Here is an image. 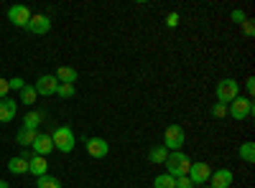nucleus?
<instances>
[{
  "label": "nucleus",
  "instance_id": "obj_1",
  "mask_svg": "<svg viewBox=\"0 0 255 188\" xmlns=\"http://www.w3.org/2000/svg\"><path fill=\"white\" fill-rule=\"evenodd\" d=\"M166 173L171 176V178H181V176H186L189 173V168H191V160H189V155L186 153H181V150H174V153H168V158H166Z\"/></svg>",
  "mask_w": 255,
  "mask_h": 188
},
{
  "label": "nucleus",
  "instance_id": "obj_2",
  "mask_svg": "<svg viewBox=\"0 0 255 188\" xmlns=\"http://www.w3.org/2000/svg\"><path fill=\"white\" fill-rule=\"evenodd\" d=\"M51 142H54V150L72 153L74 145H77V135H74V130L69 127V125H61V127H56L51 132Z\"/></svg>",
  "mask_w": 255,
  "mask_h": 188
},
{
  "label": "nucleus",
  "instance_id": "obj_3",
  "mask_svg": "<svg viewBox=\"0 0 255 188\" xmlns=\"http://www.w3.org/2000/svg\"><path fill=\"white\" fill-rule=\"evenodd\" d=\"M253 112H255V107H253V99H248V97H235L230 102V107H227V115L232 117V120H238V122H243V120H248V117H253Z\"/></svg>",
  "mask_w": 255,
  "mask_h": 188
},
{
  "label": "nucleus",
  "instance_id": "obj_4",
  "mask_svg": "<svg viewBox=\"0 0 255 188\" xmlns=\"http://www.w3.org/2000/svg\"><path fill=\"white\" fill-rule=\"evenodd\" d=\"M215 92H217V102H220V104H230L232 99L240 94V84H238L235 79H230V76H227V79H222L220 84H217Z\"/></svg>",
  "mask_w": 255,
  "mask_h": 188
},
{
  "label": "nucleus",
  "instance_id": "obj_5",
  "mask_svg": "<svg viewBox=\"0 0 255 188\" xmlns=\"http://www.w3.org/2000/svg\"><path fill=\"white\" fill-rule=\"evenodd\" d=\"M181 145H184V130H181V125H168L166 132H163V148L168 153H174V150H181Z\"/></svg>",
  "mask_w": 255,
  "mask_h": 188
},
{
  "label": "nucleus",
  "instance_id": "obj_6",
  "mask_svg": "<svg viewBox=\"0 0 255 188\" xmlns=\"http://www.w3.org/2000/svg\"><path fill=\"white\" fill-rule=\"evenodd\" d=\"M212 176V168H209V163H191V168L186 173V178L194 183V186H204Z\"/></svg>",
  "mask_w": 255,
  "mask_h": 188
},
{
  "label": "nucleus",
  "instance_id": "obj_7",
  "mask_svg": "<svg viewBox=\"0 0 255 188\" xmlns=\"http://www.w3.org/2000/svg\"><path fill=\"white\" fill-rule=\"evenodd\" d=\"M56 87H59V81H56V76H54V74H44V76H38V81L33 84L36 94H41V97H51V94H56Z\"/></svg>",
  "mask_w": 255,
  "mask_h": 188
},
{
  "label": "nucleus",
  "instance_id": "obj_8",
  "mask_svg": "<svg viewBox=\"0 0 255 188\" xmlns=\"http://www.w3.org/2000/svg\"><path fill=\"white\" fill-rule=\"evenodd\" d=\"M31 10L26 8V5H13V8H8V20L13 26H18V28H26L28 26V20H31Z\"/></svg>",
  "mask_w": 255,
  "mask_h": 188
},
{
  "label": "nucleus",
  "instance_id": "obj_9",
  "mask_svg": "<svg viewBox=\"0 0 255 188\" xmlns=\"http://www.w3.org/2000/svg\"><path fill=\"white\" fill-rule=\"evenodd\" d=\"M26 28H28L31 33H36V36H44V33L51 31V18L44 15V13H36V15H31V20H28Z\"/></svg>",
  "mask_w": 255,
  "mask_h": 188
},
{
  "label": "nucleus",
  "instance_id": "obj_10",
  "mask_svg": "<svg viewBox=\"0 0 255 188\" xmlns=\"http://www.w3.org/2000/svg\"><path fill=\"white\" fill-rule=\"evenodd\" d=\"M87 153L100 160V158H105L110 153V145H108V140H102V137H87Z\"/></svg>",
  "mask_w": 255,
  "mask_h": 188
},
{
  "label": "nucleus",
  "instance_id": "obj_11",
  "mask_svg": "<svg viewBox=\"0 0 255 188\" xmlns=\"http://www.w3.org/2000/svg\"><path fill=\"white\" fill-rule=\"evenodd\" d=\"M33 155H41V158H46L51 150H54V142H51V135H36V140H33Z\"/></svg>",
  "mask_w": 255,
  "mask_h": 188
},
{
  "label": "nucleus",
  "instance_id": "obj_12",
  "mask_svg": "<svg viewBox=\"0 0 255 188\" xmlns=\"http://www.w3.org/2000/svg\"><path fill=\"white\" fill-rule=\"evenodd\" d=\"M232 181H235L232 171L222 168V171H217V173H212V176H209V188H230Z\"/></svg>",
  "mask_w": 255,
  "mask_h": 188
},
{
  "label": "nucleus",
  "instance_id": "obj_13",
  "mask_svg": "<svg viewBox=\"0 0 255 188\" xmlns=\"http://www.w3.org/2000/svg\"><path fill=\"white\" fill-rule=\"evenodd\" d=\"M15 112H18V102L5 97V99H0V122H10L15 120Z\"/></svg>",
  "mask_w": 255,
  "mask_h": 188
},
{
  "label": "nucleus",
  "instance_id": "obj_14",
  "mask_svg": "<svg viewBox=\"0 0 255 188\" xmlns=\"http://www.w3.org/2000/svg\"><path fill=\"white\" fill-rule=\"evenodd\" d=\"M46 171H49L46 158H41V155H31V160H28V173H33V176L38 178V176H46Z\"/></svg>",
  "mask_w": 255,
  "mask_h": 188
},
{
  "label": "nucleus",
  "instance_id": "obj_15",
  "mask_svg": "<svg viewBox=\"0 0 255 188\" xmlns=\"http://www.w3.org/2000/svg\"><path fill=\"white\" fill-rule=\"evenodd\" d=\"M54 76H56L59 84H74V81H77V69H72V66H59Z\"/></svg>",
  "mask_w": 255,
  "mask_h": 188
},
{
  "label": "nucleus",
  "instance_id": "obj_16",
  "mask_svg": "<svg viewBox=\"0 0 255 188\" xmlns=\"http://www.w3.org/2000/svg\"><path fill=\"white\" fill-rule=\"evenodd\" d=\"M8 171L10 173H15V176H20V173H28V160L26 158H10L8 160Z\"/></svg>",
  "mask_w": 255,
  "mask_h": 188
},
{
  "label": "nucleus",
  "instance_id": "obj_17",
  "mask_svg": "<svg viewBox=\"0 0 255 188\" xmlns=\"http://www.w3.org/2000/svg\"><path fill=\"white\" fill-rule=\"evenodd\" d=\"M36 130H28V127H20L18 130V135H15V142L18 145H23V148H28V145H33V140H36Z\"/></svg>",
  "mask_w": 255,
  "mask_h": 188
},
{
  "label": "nucleus",
  "instance_id": "obj_18",
  "mask_svg": "<svg viewBox=\"0 0 255 188\" xmlns=\"http://www.w3.org/2000/svg\"><path fill=\"white\" fill-rule=\"evenodd\" d=\"M166 158H168V150L163 145H153V148L148 150V160L151 163H166Z\"/></svg>",
  "mask_w": 255,
  "mask_h": 188
},
{
  "label": "nucleus",
  "instance_id": "obj_19",
  "mask_svg": "<svg viewBox=\"0 0 255 188\" xmlns=\"http://www.w3.org/2000/svg\"><path fill=\"white\" fill-rule=\"evenodd\" d=\"M240 160L255 163V142H243L240 145Z\"/></svg>",
  "mask_w": 255,
  "mask_h": 188
},
{
  "label": "nucleus",
  "instance_id": "obj_20",
  "mask_svg": "<svg viewBox=\"0 0 255 188\" xmlns=\"http://www.w3.org/2000/svg\"><path fill=\"white\" fill-rule=\"evenodd\" d=\"M36 188H61V183L54 176H38L36 178Z\"/></svg>",
  "mask_w": 255,
  "mask_h": 188
},
{
  "label": "nucleus",
  "instance_id": "obj_21",
  "mask_svg": "<svg viewBox=\"0 0 255 188\" xmlns=\"http://www.w3.org/2000/svg\"><path fill=\"white\" fill-rule=\"evenodd\" d=\"M41 120H44V115H41V112H28V115L23 117V127H28V130H36L38 125H41Z\"/></svg>",
  "mask_w": 255,
  "mask_h": 188
},
{
  "label": "nucleus",
  "instance_id": "obj_22",
  "mask_svg": "<svg viewBox=\"0 0 255 188\" xmlns=\"http://www.w3.org/2000/svg\"><path fill=\"white\" fill-rule=\"evenodd\" d=\"M174 183H176V178H171L168 173H161L153 178V188H174Z\"/></svg>",
  "mask_w": 255,
  "mask_h": 188
},
{
  "label": "nucleus",
  "instance_id": "obj_23",
  "mask_svg": "<svg viewBox=\"0 0 255 188\" xmlns=\"http://www.w3.org/2000/svg\"><path fill=\"white\" fill-rule=\"evenodd\" d=\"M20 102H23V104H33L36 102V89L31 84H26L23 89H20Z\"/></svg>",
  "mask_w": 255,
  "mask_h": 188
},
{
  "label": "nucleus",
  "instance_id": "obj_24",
  "mask_svg": "<svg viewBox=\"0 0 255 188\" xmlns=\"http://www.w3.org/2000/svg\"><path fill=\"white\" fill-rule=\"evenodd\" d=\"M74 92H77V89H74V84H59V87H56V94H59L61 99H72V97H74Z\"/></svg>",
  "mask_w": 255,
  "mask_h": 188
},
{
  "label": "nucleus",
  "instance_id": "obj_25",
  "mask_svg": "<svg viewBox=\"0 0 255 188\" xmlns=\"http://www.w3.org/2000/svg\"><path fill=\"white\" fill-rule=\"evenodd\" d=\"M225 115H227V104H220V102H217L215 107H212V117H217V120H222Z\"/></svg>",
  "mask_w": 255,
  "mask_h": 188
},
{
  "label": "nucleus",
  "instance_id": "obj_26",
  "mask_svg": "<svg viewBox=\"0 0 255 188\" xmlns=\"http://www.w3.org/2000/svg\"><path fill=\"white\" fill-rule=\"evenodd\" d=\"M8 87H10V89H18V92H20V89L26 87V81L20 79V76H13V79H8Z\"/></svg>",
  "mask_w": 255,
  "mask_h": 188
},
{
  "label": "nucleus",
  "instance_id": "obj_27",
  "mask_svg": "<svg viewBox=\"0 0 255 188\" xmlns=\"http://www.w3.org/2000/svg\"><path fill=\"white\" fill-rule=\"evenodd\" d=\"M174 188H194V183H191V181H189L186 176H181V178H176Z\"/></svg>",
  "mask_w": 255,
  "mask_h": 188
},
{
  "label": "nucleus",
  "instance_id": "obj_28",
  "mask_svg": "<svg viewBox=\"0 0 255 188\" xmlns=\"http://www.w3.org/2000/svg\"><path fill=\"white\" fill-rule=\"evenodd\" d=\"M8 92H10V87H8V79L0 76V99H5V97H8Z\"/></svg>",
  "mask_w": 255,
  "mask_h": 188
},
{
  "label": "nucleus",
  "instance_id": "obj_29",
  "mask_svg": "<svg viewBox=\"0 0 255 188\" xmlns=\"http://www.w3.org/2000/svg\"><path fill=\"white\" fill-rule=\"evenodd\" d=\"M166 26H168V28H176V26H179V13H168Z\"/></svg>",
  "mask_w": 255,
  "mask_h": 188
},
{
  "label": "nucleus",
  "instance_id": "obj_30",
  "mask_svg": "<svg viewBox=\"0 0 255 188\" xmlns=\"http://www.w3.org/2000/svg\"><path fill=\"white\" fill-rule=\"evenodd\" d=\"M245 89H248V99H253V92H255V79L253 76L245 81Z\"/></svg>",
  "mask_w": 255,
  "mask_h": 188
},
{
  "label": "nucleus",
  "instance_id": "obj_31",
  "mask_svg": "<svg viewBox=\"0 0 255 188\" xmlns=\"http://www.w3.org/2000/svg\"><path fill=\"white\" fill-rule=\"evenodd\" d=\"M232 20H235V23H245V13L243 10H232Z\"/></svg>",
  "mask_w": 255,
  "mask_h": 188
},
{
  "label": "nucleus",
  "instance_id": "obj_32",
  "mask_svg": "<svg viewBox=\"0 0 255 188\" xmlns=\"http://www.w3.org/2000/svg\"><path fill=\"white\" fill-rule=\"evenodd\" d=\"M243 31H245V36H253V23H250V20H245V23H243Z\"/></svg>",
  "mask_w": 255,
  "mask_h": 188
},
{
  "label": "nucleus",
  "instance_id": "obj_33",
  "mask_svg": "<svg viewBox=\"0 0 255 188\" xmlns=\"http://www.w3.org/2000/svg\"><path fill=\"white\" fill-rule=\"evenodd\" d=\"M0 188H8V181H0Z\"/></svg>",
  "mask_w": 255,
  "mask_h": 188
},
{
  "label": "nucleus",
  "instance_id": "obj_34",
  "mask_svg": "<svg viewBox=\"0 0 255 188\" xmlns=\"http://www.w3.org/2000/svg\"><path fill=\"white\" fill-rule=\"evenodd\" d=\"M204 188H209V186H204Z\"/></svg>",
  "mask_w": 255,
  "mask_h": 188
}]
</instances>
